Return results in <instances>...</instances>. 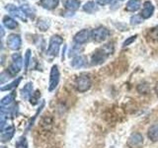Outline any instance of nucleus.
<instances>
[{"label": "nucleus", "mask_w": 158, "mask_h": 148, "mask_svg": "<svg viewBox=\"0 0 158 148\" xmlns=\"http://www.w3.org/2000/svg\"><path fill=\"white\" fill-rule=\"evenodd\" d=\"M6 43L10 49H12V51H18L22 46V39L19 35L12 34L8 36Z\"/></svg>", "instance_id": "6e6552de"}, {"label": "nucleus", "mask_w": 158, "mask_h": 148, "mask_svg": "<svg viewBox=\"0 0 158 148\" xmlns=\"http://www.w3.org/2000/svg\"><path fill=\"white\" fill-rule=\"evenodd\" d=\"M148 35H149V38H151L152 39L158 41V26L150 29V31L148 32Z\"/></svg>", "instance_id": "cd10ccee"}, {"label": "nucleus", "mask_w": 158, "mask_h": 148, "mask_svg": "<svg viewBox=\"0 0 158 148\" xmlns=\"http://www.w3.org/2000/svg\"><path fill=\"white\" fill-rule=\"evenodd\" d=\"M147 136L152 142L158 141V123H154L148 128Z\"/></svg>", "instance_id": "4468645a"}, {"label": "nucleus", "mask_w": 158, "mask_h": 148, "mask_svg": "<svg viewBox=\"0 0 158 148\" xmlns=\"http://www.w3.org/2000/svg\"><path fill=\"white\" fill-rule=\"evenodd\" d=\"M87 64V58L83 56H75L71 61V66L75 69H78V68H82L84 67Z\"/></svg>", "instance_id": "ddd939ff"}, {"label": "nucleus", "mask_w": 158, "mask_h": 148, "mask_svg": "<svg viewBox=\"0 0 158 148\" xmlns=\"http://www.w3.org/2000/svg\"><path fill=\"white\" fill-rule=\"evenodd\" d=\"M37 27L42 32L48 31V29L51 27V20L48 18H40L37 22Z\"/></svg>", "instance_id": "f3484780"}, {"label": "nucleus", "mask_w": 158, "mask_h": 148, "mask_svg": "<svg viewBox=\"0 0 158 148\" xmlns=\"http://www.w3.org/2000/svg\"><path fill=\"white\" fill-rule=\"evenodd\" d=\"M40 97H41V92L36 91L35 93L32 94L31 97H30V103H31L32 105H36V104H38V102L40 101Z\"/></svg>", "instance_id": "a878e982"}, {"label": "nucleus", "mask_w": 158, "mask_h": 148, "mask_svg": "<svg viewBox=\"0 0 158 148\" xmlns=\"http://www.w3.org/2000/svg\"><path fill=\"white\" fill-rule=\"evenodd\" d=\"M91 37H92V32L89 31L88 29H83L78 33H76V35L74 36V42L77 44H83L89 42Z\"/></svg>", "instance_id": "0eeeda50"}, {"label": "nucleus", "mask_w": 158, "mask_h": 148, "mask_svg": "<svg viewBox=\"0 0 158 148\" xmlns=\"http://www.w3.org/2000/svg\"><path fill=\"white\" fill-rule=\"evenodd\" d=\"M127 145L130 148H141L143 145V136L138 132H133L128 137Z\"/></svg>", "instance_id": "1a4fd4ad"}, {"label": "nucleus", "mask_w": 158, "mask_h": 148, "mask_svg": "<svg viewBox=\"0 0 158 148\" xmlns=\"http://www.w3.org/2000/svg\"><path fill=\"white\" fill-rule=\"evenodd\" d=\"M59 70L57 65H52L51 69V74H49V83H48V91L52 92L56 89L59 82Z\"/></svg>", "instance_id": "423d86ee"}, {"label": "nucleus", "mask_w": 158, "mask_h": 148, "mask_svg": "<svg viewBox=\"0 0 158 148\" xmlns=\"http://www.w3.org/2000/svg\"><path fill=\"white\" fill-rule=\"evenodd\" d=\"M6 10L10 13L12 14L13 16L17 17L19 19H21L22 21L26 22L27 21V17H26V14H25V12L23 11L22 9H20L18 7H16L15 5H12V4H8L6 6Z\"/></svg>", "instance_id": "9d476101"}, {"label": "nucleus", "mask_w": 158, "mask_h": 148, "mask_svg": "<svg viewBox=\"0 0 158 148\" xmlns=\"http://www.w3.org/2000/svg\"><path fill=\"white\" fill-rule=\"evenodd\" d=\"M15 98H16V92L13 91L12 93H10L9 95L5 96L1 100V107L2 108L10 107L13 104V102L15 101Z\"/></svg>", "instance_id": "dca6fc26"}, {"label": "nucleus", "mask_w": 158, "mask_h": 148, "mask_svg": "<svg viewBox=\"0 0 158 148\" xmlns=\"http://www.w3.org/2000/svg\"><path fill=\"white\" fill-rule=\"evenodd\" d=\"M2 22H3L4 26L6 27L7 29H10V30H14V29H16L18 27V23L15 21L13 18L9 17V16H4Z\"/></svg>", "instance_id": "aec40b11"}, {"label": "nucleus", "mask_w": 158, "mask_h": 148, "mask_svg": "<svg viewBox=\"0 0 158 148\" xmlns=\"http://www.w3.org/2000/svg\"><path fill=\"white\" fill-rule=\"evenodd\" d=\"M140 6H141V0H130V1L127 3L126 9H127V11L135 12L140 8Z\"/></svg>", "instance_id": "a211bd4d"}, {"label": "nucleus", "mask_w": 158, "mask_h": 148, "mask_svg": "<svg viewBox=\"0 0 158 148\" xmlns=\"http://www.w3.org/2000/svg\"><path fill=\"white\" fill-rule=\"evenodd\" d=\"M154 13V6L150 1H145L143 3V7L140 12V16L142 19H149Z\"/></svg>", "instance_id": "9b49d317"}, {"label": "nucleus", "mask_w": 158, "mask_h": 148, "mask_svg": "<svg viewBox=\"0 0 158 148\" xmlns=\"http://www.w3.org/2000/svg\"><path fill=\"white\" fill-rule=\"evenodd\" d=\"M83 51V48L79 46V44H77V46H73L72 47H71V49L69 51V54L68 56H78V54L80 53L81 51Z\"/></svg>", "instance_id": "393cba45"}, {"label": "nucleus", "mask_w": 158, "mask_h": 148, "mask_svg": "<svg viewBox=\"0 0 158 148\" xmlns=\"http://www.w3.org/2000/svg\"><path fill=\"white\" fill-rule=\"evenodd\" d=\"M115 51V47H114V43H109L104 44L103 47L97 48L95 51L93 52L92 57H91V63L93 65H100V64L104 63L107 58L112 56Z\"/></svg>", "instance_id": "f257e3e1"}, {"label": "nucleus", "mask_w": 158, "mask_h": 148, "mask_svg": "<svg viewBox=\"0 0 158 148\" xmlns=\"http://www.w3.org/2000/svg\"><path fill=\"white\" fill-rule=\"evenodd\" d=\"M15 132V127L14 125H7L1 130V141L2 142H7L12 139L14 136Z\"/></svg>", "instance_id": "f8f14e48"}, {"label": "nucleus", "mask_w": 158, "mask_h": 148, "mask_svg": "<svg viewBox=\"0 0 158 148\" xmlns=\"http://www.w3.org/2000/svg\"><path fill=\"white\" fill-rule=\"evenodd\" d=\"M137 90H138V92H140V93L146 94L148 92V85L146 83L140 84V85L137 87Z\"/></svg>", "instance_id": "7c9ffc66"}, {"label": "nucleus", "mask_w": 158, "mask_h": 148, "mask_svg": "<svg viewBox=\"0 0 158 148\" xmlns=\"http://www.w3.org/2000/svg\"><path fill=\"white\" fill-rule=\"evenodd\" d=\"M15 148H28V142L25 136H21L18 138L15 144Z\"/></svg>", "instance_id": "b1692460"}, {"label": "nucleus", "mask_w": 158, "mask_h": 148, "mask_svg": "<svg viewBox=\"0 0 158 148\" xmlns=\"http://www.w3.org/2000/svg\"><path fill=\"white\" fill-rule=\"evenodd\" d=\"M91 85H92L91 78L85 73L80 74L79 76H77L75 81H74V86H75L76 90L80 93H84L88 91L89 89H90Z\"/></svg>", "instance_id": "f03ea898"}, {"label": "nucleus", "mask_w": 158, "mask_h": 148, "mask_svg": "<svg viewBox=\"0 0 158 148\" xmlns=\"http://www.w3.org/2000/svg\"><path fill=\"white\" fill-rule=\"evenodd\" d=\"M33 90H34V88H33V83H32V82L27 83L26 85L24 86V88L22 89V91H21L22 97H23L24 99H29L30 97L32 96Z\"/></svg>", "instance_id": "4be33fe9"}, {"label": "nucleus", "mask_w": 158, "mask_h": 148, "mask_svg": "<svg viewBox=\"0 0 158 148\" xmlns=\"http://www.w3.org/2000/svg\"><path fill=\"white\" fill-rule=\"evenodd\" d=\"M62 43H63V39L60 36H58V35H53V36L51 38V41H49L48 53L52 56H57L58 51H59V47H60Z\"/></svg>", "instance_id": "20e7f679"}, {"label": "nucleus", "mask_w": 158, "mask_h": 148, "mask_svg": "<svg viewBox=\"0 0 158 148\" xmlns=\"http://www.w3.org/2000/svg\"><path fill=\"white\" fill-rule=\"evenodd\" d=\"M62 5L67 10L74 11V10H77L79 6H80V1L79 0H62Z\"/></svg>", "instance_id": "2eb2a0df"}, {"label": "nucleus", "mask_w": 158, "mask_h": 148, "mask_svg": "<svg viewBox=\"0 0 158 148\" xmlns=\"http://www.w3.org/2000/svg\"><path fill=\"white\" fill-rule=\"evenodd\" d=\"M155 92H156V95L158 96V82H157L156 86H155Z\"/></svg>", "instance_id": "473e14b6"}, {"label": "nucleus", "mask_w": 158, "mask_h": 148, "mask_svg": "<svg viewBox=\"0 0 158 148\" xmlns=\"http://www.w3.org/2000/svg\"><path fill=\"white\" fill-rule=\"evenodd\" d=\"M136 38H137V35H135V36H131V37H130V38H127V39H126V41L123 42V47H127V46H130V44H131L133 42L135 41Z\"/></svg>", "instance_id": "c756f323"}, {"label": "nucleus", "mask_w": 158, "mask_h": 148, "mask_svg": "<svg viewBox=\"0 0 158 148\" xmlns=\"http://www.w3.org/2000/svg\"><path fill=\"white\" fill-rule=\"evenodd\" d=\"M142 18L140 15H135V16H132L131 18V24L132 25V26H135V25H138L140 24L142 22Z\"/></svg>", "instance_id": "c85d7f7f"}, {"label": "nucleus", "mask_w": 158, "mask_h": 148, "mask_svg": "<svg viewBox=\"0 0 158 148\" xmlns=\"http://www.w3.org/2000/svg\"><path fill=\"white\" fill-rule=\"evenodd\" d=\"M12 62L8 67V73L10 76H15L23 67V58L20 53H14L12 56Z\"/></svg>", "instance_id": "7ed1b4c3"}, {"label": "nucleus", "mask_w": 158, "mask_h": 148, "mask_svg": "<svg viewBox=\"0 0 158 148\" xmlns=\"http://www.w3.org/2000/svg\"><path fill=\"white\" fill-rule=\"evenodd\" d=\"M59 0H41V6L44 7V9L48 10H52L54 8H56V6L58 5Z\"/></svg>", "instance_id": "6ab92c4d"}, {"label": "nucleus", "mask_w": 158, "mask_h": 148, "mask_svg": "<svg viewBox=\"0 0 158 148\" xmlns=\"http://www.w3.org/2000/svg\"><path fill=\"white\" fill-rule=\"evenodd\" d=\"M112 0H97V3L99 5H106L108 3H110Z\"/></svg>", "instance_id": "2f4dec72"}, {"label": "nucleus", "mask_w": 158, "mask_h": 148, "mask_svg": "<svg viewBox=\"0 0 158 148\" xmlns=\"http://www.w3.org/2000/svg\"><path fill=\"white\" fill-rule=\"evenodd\" d=\"M21 80H22V77H18L16 80H14L13 82L7 84L6 86H2L1 91H9V90H12L14 88H16L19 85V83L21 82Z\"/></svg>", "instance_id": "5701e85b"}, {"label": "nucleus", "mask_w": 158, "mask_h": 148, "mask_svg": "<svg viewBox=\"0 0 158 148\" xmlns=\"http://www.w3.org/2000/svg\"><path fill=\"white\" fill-rule=\"evenodd\" d=\"M30 58H31V49H27L26 51V54H25V59H24V68L25 70H28V66L30 63Z\"/></svg>", "instance_id": "bb28decb"}, {"label": "nucleus", "mask_w": 158, "mask_h": 148, "mask_svg": "<svg viewBox=\"0 0 158 148\" xmlns=\"http://www.w3.org/2000/svg\"><path fill=\"white\" fill-rule=\"evenodd\" d=\"M110 36V31L106 28V27H103V26H100L96 29H94L92 31V39L94 42H103L107 39Z\"/></svg>", "instance_id": "39448f33"}, {"label": "nucleus", "mask_w": 158, "mask_h": 148, "mask_svg": "<svg viewBox=\"0 0 158 148\" xmlns=\"http://www.w3.org/2000/svg\"><path fill=\"white\" fill-rule=\"evenodd\" d=\"M83 10L85 12H87L88 14H94L99 10V7L97 6L96 3L94 1H88V2H86L85 4H84Z\"/></svg>", "instance_id": "412c9836"}]
</instances>
